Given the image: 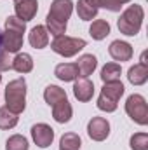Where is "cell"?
<instances>
[{"instance_id": "obj_5", "label": "cell", "mask_w": 148, "mask_h": 150, "mask_svg": "<svg viewBox=\"0 0 148 150\" xmlns=\"http://www.w3.org/2000/svg\"><path fill=\"white\" fill-rule=\"evenodd\" d=\"M125 112L127 115L140 126L148 124V105L147 100L141 94H131L125 101Z\"/></svg>"}, {"instance_id": "obj_21", "label": "cell", "mask_w": 148, "mask_h": 150, "mask_svg": "<svg viewBox=\"0 0 148 150\" xmlns=\"http://www.w3.org/2000/svg\"><path fill=\"white\" fill-rule=\"evenodd\" d=\"M82 140L77 133H65L59 140V150H80Z\"/></svg>"}, {"instance_id": "obj_6", "label": "cell", "mask_w": 148, "mask_h": 150, "mask_svg": "<svg viewBox=\"0 0 148 150\" xmlns=\"http://www.w3.org/2000/svg\"><path fill=\"white\" fill-rule=\"evenodd\" d=\"M87 134L94 142H103L110 134V122L105 117H92L87 124Z\"/></svg>"}, {"instance_id": "obj_4", "label": "cell", "mask_w": 148, "mask_h": 150, "mask_svg": "<svg viewBox=\"0 0 148 150\" xmlns=\"http://www.w3.org/2000/svg\"><path fill=\"white\" fill-rule=\"evenodd\" d=\"M85 45L87 44L84 38L66 37V35H59L51 42V49L63 58H72L75 54H78V51H82Z\"/></svg>"}, {"instance_id": "obj_2", "label": "cell", "mask_w": 148, "mask_h": 150, "mask_svg": "<svg viewBox=\"0 0 148 150\" xmlns=\"http://www.w3.org/2000/svg\"><path fill=\"white\" fill-rule=\"evenodd\" d=\"M5 108L19 115L26 108V80L23 77L14 79L5 87Z\"/></svg>"}, {"instance_id": "obj_19", "label": "cell", "mask_w": 148, "mask_h": 150, "mask_svg": "<svg viewBox=\"0 0 148 150\" xmlns=\"http://www.w3.org/2000/svg\"><path fill=\"white\" fill-rule=\"evenodd\" d=\"M44 100H45V103L49 105V107H54L56 103H59V101H63V100H68L66 98V93L59 87V86H47L45 87V91H44Z\"/></svg>"}, {"instance_id": "obj_20", "label": "cell", "mask_w": 148, "mask_h": 150, "mask_svg": "<svg viewBox=\"0 0 148 150\" xmlns=\"http://www.w3.org/2000/svg\"><path fill=\"white\" fill-rule=\"evenodd\" d=\"M89 35L94 40H103L110 35V23L106 19H96L92 21L91 28H89Z\"/></svg>"}, {"instance_id": "obj_17", "label": "cell", "mask_w": 148, "mask_h": 150, "mask_svg": "<svg viewBox=\"0 0 148 150\" xmlns=\"http://www.w3.org/2000/svg\"><path fill=\"white\" fill-rule=\"evenodd\" d=\"M127 79L132 86H143L148 80V65L138 63V65L131 67L129 72H127Z\"/></svg>"}, {"instance_id": "obj_3", "label": "cell", "mask_w": 148, "mask_h": 150, "mask_svg": "<svg viewBox=\"0 0 148 150\" xmlns=\"http://www.w3.org/2000/svg\"><path fill=\"white\" fill-rule=\"evenodd\" d=\"M143 19H145V11L141 5L138 4H132L129 5L118 18L117 21V26L120 30V33L127 35V37H134L140 33L141 30V25H143Z\"/></svg>"}, {"instance_id": "obj_28", "label": "cell", "mask_w": 148, "mask_h": 150, "mask_svg": "<svg viewBox=\"0 0 148 150\" xmlns=\"http://www.w3.org/2000/svg\"><path fill=\"white\" fill-rule=\"evenodd\" d=\"M117 107H118V103H115V101H111L108 98H105L103 94H99V98H98V108H99V110L110 113V112H115Z\"/></svg>"}, {"instance_id": "obj_1", "label": "cell", "mask_w": 148, "mask_h": 150, "mask_svg": "<svg viewBox=\"0 0 148 150\" xmlns=\"http://www.w3.org/2000/svg\"><path fill=\"white\" fill-rule=\"evenodd\" d=\"M73 12V2L72 0H54L51 4V9L47 12L45 23H47V32L52 33L54 37H59L66 32L68 19Z\"/></svg>"}, {"instance_id": "obj_11", "label": "cell", "mask_w": 148, "mask_h": 150, "mask_svg": "<svg viewBox=\"0 0 148 150\" xmlns=\"http://www.w3.org/2000/svg\"><path fill=\"white\" fill-rule=\"evenodd\" d=\"M2 47L9 54L19 52V49L23 47V33L12 32V30H5L2 33Z\"/></svg>"}, {"instance_id": "obj_29", "label": "cell", "mask_w": 148, "mask_h": 150, "mask_svg": "<svg viewBox=\"0 0 148 150\" xmlns=\"http://www.w3.org/2000/svg\"><path fill=\"white\" fill-rule=\"evenodd\" d=\"M131 0H101V7L108 9L111 12H118L124 4H129Z\"/></svg>"}, {"instance_id": "obj_32", "label": "cell", "mask_w": 148, "mask_h": 150, "mask_svg": "<svg viewBox=\"0 0 148 150\" xmlns=\"http://www.w3.org/2000/svg\"><path fill=\"white\" fill-rule=\"evenodd\" d=\"M0 51H4V47H2V32H0Z\"/></svg>"}, {"instance_id": "obj_12", "label": "cell", "mask_w": 148, "mask_h": 150, "mask_svg": "<svg viewBox=\"0 0 148 150\" xmlns=\"http://www.w3.org/2000/svg\"><path fill=\"white\" fill-rule=\"evenodd\" d=\"M28 40H30L32 47H35V49H44V47H47V44H49V32H47V28L42 26V25L33 26L32 32H30Z\"/></svg>"}, {"instance_id": "obj_27", "label": "cell", "mask_w": 148, "mask_h": 150, "mask_svg": "<svg viewBox=\"0 0 148 150\" xmlns=\"http://www.w3.org/2000/svg\"><path fill=\"white\" fill-rule=\"evenodd\" d=\"M5 30H12V32H18V33H25L26 32V23L21 21L16 16H9L5 19Z\"/></svg>"}, {"instance_id": "obj_15", "label": "cell", "mask_w": 148, "mask_h": 150, "mask_svg": "<svg viewBox=\"0 0 148 150\" xmlns=\"http://www.w3.org/2000/svg\"><path fill=\"white\" fill-rule=\"evenodd\" d=\"M54 75L63 82H73L78 79V68L75 63H61L56 67Z\"/></svg>"}, {"instance_id": "obj_18", "label": "cell", "mask_w": 148, "mask_h": 150, "mask_svg": "<svg viewBox=\"0 0 148 150\" xmlns=\"http://www.w3.org/2000/svg\"><path fill=\"white\" fill-rule=\"evenodd\" d=\"M12 70H16L18 74H30L33 70V59H32V56L26 54V52L16 54V58L12 59Z\"/></svg>"}, {"instance_id": "obj_16", "label": "cell", "mask_w": 148, "mask_h": 150, "mask_svg": "<svg viewBox=\"0 0 148 150\" xmlns=\"http://www.w3.org/2000/svg\"><path fill=\"white\" fill-rule=\"evenodd\" d=\"M72 113H73V108H72V105H70L68 100H63V101H59V103H56L52 107V117L59 124L68 122L72 119Z\"/></svg>"}, {"instance_id": "obj_10", "label": "cell", "mask_w": 148, "mask_h": 150, "mask_svg": "<svg viewBox=\"0 0 148 150\" xmlns=\"http://www.w3.org/2000/svg\"><path fill=\"white\" fill-rule=\"evenodd\" d=\"M108 52L115 61H129L132 58V47L124 40H113L108 47Z\"/></svg>"}, {"instance_id": "obj_7", "label": "cell", "mask_w": 148, "mask_h": 150, "mask_svg": "<svg viewBox=\"0 0 148 150\" xmlns=\"http://www.w3.org/2000/svg\"><path fill=\"white\" fill-rule=\"evenodd\" d=\"M32 138H33L37 147L47 149V147H51V143L54 140V129L44 122L35 124V126H32Z\"/></svg>"}, {"instance_id": "obj_24", "label": "cell", "mask_w": 148, "mask_h": 150, "mask_svg": "<svg viewBox=\"0 0 148 150\" xmlns=\"http://www.w3.org/2000/svg\"><path fill=\"white\" fill-rule=\"evenodd\" d=\"M16 124H18V115L16 113H12L9 108H5V107H2L0 108V129H12V127H16Z\"/></svg>"}, {"instance_id": "obj_23", "label": "cell", "mask_w": 148, "mask_h": 150, "mask_svg": "<svg viewBox=\"0 0 148 150\" xmlns=\"http://www.w3.org/2000/svg\"><path fill=\"white\" fill-rule=\"evenodd\" d=\"M98 11H99V9H96V7L85 4L84 0H78V2H77V12H78V18H80L82 21H91L92 18L98 16Z\"/></svg>"}, {"instance_id": "obj_13", "label": "cell", "mask_w": 148, "mask_h": 150, "mask_svg": "<svg viewBox=\"0 0 148 150\" xmlns=\"http://www.w3.org/2000/svg\"><path fill=\"white\" fill-rule=\"evenodd\" d=\"M75 65H77V68H78V77L87 79L89 75H92V72L96 70L98 59H96V56H92V54H82Z\"/></svg>"}, {"instance_id": "obj_25", "label": "cell", "mask_w": 148, "mask_h": 150, "mask_svg": "<svg viewBox=\"0 0 148 150\" xmlns=\"http://www.w3.org/2000/svg\"><path fill=\"white\" fill-rule=\"evenodd\" d=\"M5 150H28V140L21 134H12L5 142Z\"/></svg>"}, {"instance_id": "obj_8", "label": "cell", "mask_w": 148, "mask_h": 150, "mask_svg": "<svg viewBox=\"0 0 148 150\" xmlns=\"http://www.w3.org/2000/svg\"><path fill=\"white\" fill-rule=\"evenodd\" d=\"M14 11H16V18H19L21 21L25 23L32 21L38 11V2L37 0H16Z\"/></svg>"}, {"instance_id": "obj_26", "label": "cell", "mask_w": 148, "mask_h": 150, "mask_svg": "<svg viewBox=\"0 0 148 150\" xmlns=\"http://www.w3.org/2000/svg\"><path fill=\"white\" fill-rule=\"evenodd\" d=\"M131 149L132 150H148V134L147 133H136L131 136Z\"/></svg>"}, {"instance_id": "obj_9", "label": "cell", "mask_w": 148, "mask_h": 150, "mask_svg": "<svg viewBox=\"0 0 148 150\" xmlns=\"http://www.w3.org/2000/svg\"><path fill=\"white\" fill-rule=\"evenodd\" d=\"M73 94H75V98H77L78 101H82V103L91 101L92 96H94V84H92L89 79H84V77L78 79V80H75Z\"/></svg>"}, {"instance_id": "obj_30", "label": "cell", "mask_w": 148, "mask_h": 150, "mask_svg": "<svg viewBox=\"0 0 148 150\" xmlns=\"http://www.w3.org/2000/svg\"><path fill=\"white\" fill-rule=\"evenodd\" d=\"M5 70H12V61L9 59V52L0 51V72H5Z\"/></svg>"}, {"instance_id": "obj_14", "label": "cell", "mask_w": 148, "mask_h": 150, "mask_svg": "<svg viewBox=\"0 0 148 150\" xmlns=\"http://www.w3.org/2000/svg\"><path fill=\"white\" fill-rule=\"evenodd\" d=\"M124 91H125V87H124V84H122L120 80H111V82H105V86H103V89H101V94H103L105 98L111 100V101L118 103V100L122 98Z\"/></svg>"}, {"instance_id": "obj_22", "label": "cell", "mask_w": 148, "mask_h": 150, "mask_svg": "<svg viewBox=\"0 0 148 150\" xmlns=\"http://www.w3.org/2000/svg\"><path fill=\"white\" fill-rule=\"evenodd\" d=\"M122 74V68L118 63H106L101 68V80L103 82H111V80H118Z\"/></svg>"}, {"instance_id": "obj_31", "label": "cell", "mask_w": 148, "mask_h": 150, "mask_svg": "<svg viewBox=\"0 0 148 150\" xmlns=\"http://www.w3.org/2000/svg\"><path fill=\"white\" fill-rule=\"evenodd\" d=\"M141 65H147V52L141 54Z\"/></svg>"}, {"instance_id": "obj_33", "label": "cell", "mask_w": 148, "mask_h": 150, "mask_svg": "<svg viewBox=\"0 0 148 150\" xmlns=\"http://www.w3.org/2000/svg\"><path fill=\"white\" fill-rule=\"evenodd\" d=\"M0 82H2V75H0Z\"/></svg>"}]
</instances>
